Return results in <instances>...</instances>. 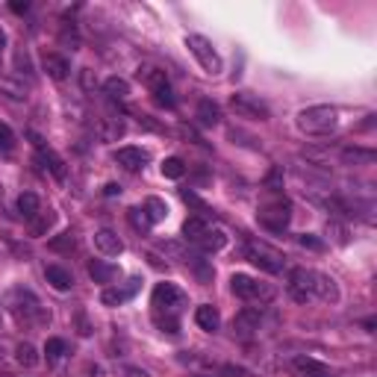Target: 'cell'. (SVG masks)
Segmentation results:
<instances>
[{
    "mask_svg": "<svg viewBox=\"0 0 377 377\" xmlns=\"http://www.w3.org/2000/svg\"><path fill=\"white\" fill-rule=\"evenodd\" d=\"M50 248H53V251H74V248H77V239H74V233H71V230L59 233L56 239H50Z\"/></svg>",
    "mask_w": 377,
    "mask_h": 377,
    "instance_id": "8d00e7d4",
    "label": "cell"
},
{
    "mask_svg": "<svg viewBox=\"0 0 377 377\" xmlns=\"http://www.w3.org/2000/svg\"><path fill=\"white\" fill-rule=\"evenodd\" d=\"M142 209L148 212V218L156 224V222H163V218L168 215V207H165V201H160V197H148V201L142 204Z\"/></svg>",
    "mask_w": 377,
    "mask_h": 377,
    "instance_id": "1f68e13d",
    "label": "cell"
},
{
    "mask_svg": "<svg viewBox=\"0 0 377 377\" xmlns=\"http://www.w3.org/2000/svg\"><path fill=\"white\" fill-rule=\"evenodd\" d=\"M183 174H186V165H183L180 156H168L163 163V177H168V180H180Z\"/></svg>",
    "mask_w": 377,
    "mask_h": 377,
    "instance_id": "e575fe53",
    "label": "cell"
},
{
    "mask_svg": "<svg viewBox=\"0 0 377 377\" xmlns=\"http://www.w3.org/2000/svg\"><path fill=\"white\" fill-rule=\"evenodd\" d=\"M6 50V33H4V27H0V53Z\"/></svg>",
    "mask_w": 377,
    "mask_h": 377,
    "instance_id": "7bdbcfd3",
    "label": "cell"
},
{
    "mask_svg": "<svg viewBox=\"0 0 377 377\" xmlns=\"http://www.w3.org/2000/svg\"><path fill=\"white\" fill-rule=\"evenodd\" d=\"M59 38H62V45H71V50L80 48V33H77L74 24H65L62 27V35H59Z\"/></svg>",
    "mask_w": 377,
    "mask_h": 377,
    "instance_id": "74e56055",
    "label": "cell"
},
{
    "mask_svg": "<svg viewBox=\"0 0 377 377\" xmlns=\"http://www.w3.org/2000/svg\"><path fill=\"white\" fill-rule=\"evenodd\" d=\"M195 324L207 330V333H215L218 327H222V312H218L212 304H201L195 310Z\"/></svg>",
    "mask_w": 377,
    "mask_h": 377,
    "instance_id": "d6986e66",
    "label": "cell"
},
{
    "mask_svg": "<svg viewBox=\"0 0 377 377\" xmlns=\"http://www.w3.org/2000/svg\"><path fill=\"white\" fill-rule=\"evenodd\" d=\"M104 94L109 97V101H127L130 97V83L124 80V77H106L104 80Z\"/></svg>",
    "mask_w": 377,
    "mask_h": 377,
    "instance_id": "484cf974",
    "label": "cell"
},
{
    "mask_svg": "<svg viewBox=\"0 0 377 377\" xmlns=\"http://www.w3.org/2000/svg\"><path fill=\"white\" fill-rule=\"evenodd\" d=\"M315 301H324V304H339V286L330 274L315 271Z\"/></svg>",
    "mask_w": 377,
    "mask_h": 377,
    "instance_id": "2e32d148",
    "label": "cell"
},
{
    "mask_svg": "<svg viewBox=\"0 0 377 377\" xmlns=\"http://www.w3.org/2000/svg\"><path fill=\"white\" fill-rule=\"evenodd\" d=\"M289 222H292V204L280 192H271L260 207V224L274 230V233H280V230L289 227Z\"/></svg>",
    "mask_w": 377,
    "mask_h": 377,
    "instance_id": "277c9868",
    "label": "cell"
},
{
    "mask_svg": "<svg viewBox=\"0 0 377 377\" xmlns=\"http://www.w3.org/2000/svg\"><path fill=\"white\" fill-rule=\"evenodd\" d=\"M224 245H227V236H224V230H218V227H209V230L201 236V239L195 242V248L201 251V253H218Z\"/></svg>",
    "mask_w": 377,
    "mask_h": 377,
    "instance_id": "44dd1931",
    "label": "cell"
},
{
    "mask_svg": "<svg viewBox=\"0 0 377 377\" xmlns=\"http://www.w3.org/2000/svg\"><path fill=\"white\" fill-rule=\"evenodd\" d=\"M377 160V153L368 148H342V163L348 165H368Z\"/></svg>",
    "mask_w": 377,
    "mask_h": 377,
    "instance_id": "83f0119b",
    "label": "cell"
},
{
    "mask_svg": "<svg viewBox=\"0 0 377 377\" xmlns=\"http://www.w3.org/2000/svg\"><path fill=\"white\" fill-rule=\"evenodd\" d=\"M189 304V297L180 286L174 283H156L153 286V295H151V307H153V319L163 330H168L171 336L180 330V322L177 315L183 312V307Z\"/></svg>",
    "mask_w": 377,
    "mask_h": 377,
    "instance_id": "6da1fadb",
    "label": "cell"
},
{
    "mask_svg": "<svg viewBox=\"0 0 377 377\" xmlns=\"http://www.w3.org/2000/svg\"><path fill=\"white\" fill-rule=\"evenodd\" d=\"M68 354V342L65 339H48V345H45V356H48V363H59L62 356Z\"/></svg>",
    "mask_w": 377,
    "mask_h": 377,
    "instance_id": "d6a6232c",
    "label": "cell"
},
{
    "mask_svg": "<svg viewBox=\"0 0 377 377\" xmlns=\"http://www.w3.org/2000/svg\"><path fill=\"white\" fill-rule=\"evenodd\" d=\"M115 163L121 165L124 171H142L145 165H148V151H142V148H118L115 151Z\"/></svg>",
    "mask_w": 377,
    "mask_h": 377,
    "instance_id": "9a60e30c",
    "label": "cell"
},
{
    "mask_svg": "<svg viewBox=\"0 0 377 377\" xmlns=\"http://www.w3.org/2000/svg\"><path fill=\"white\" fill-rule=\"evenodd\" d=\"M124 374H127V377H151L145 368H133V366H127V368H124Z\"/></svg>",
    "mask_w": 377,
    "mask_h": 377,
    "instance_id": "ab89813d",
    "label": "cell"
},
{
    "mask_svg": "<svg viewBox=\"0 0 377 377\" xmlns=\"http://www.w3.org/2000/svg\"><path fill=\"white\" fill-rule=\"evenodd\" d=\"M230 289L236 297H242V301H256V304H268L271 297H274V286L263 283V280H256V277L251 274H233L230 277Z\"/></svg>",
    "mask_w": 377,
    "mask_h": 377,
    "instance_id": "8992f818",
    "label": "cell"
},
{
    "mask_svg": "<svg viewBox=\"0 0 377 377\" xmlns=\"http://www.w3.org/2000/svg\"><path fill=\"white\" fill-rule=\"evenodd\" d=\"M15 360H18V366H24V368H35L38 366V351H35V345L21 342V345L15 348Z\"/></svg>",
    "mask_w": 377,
    "mask_h": 377,
    "instance_id": "f546056e",
    "label": "cell"
},
{
    "mask_svg": "<svg viewBox=\"0 0 377 377\" xmlns=\"http://www.w3.org/2000/svg\"><path fill=\"white\" fill-rule=\"evenodd\" d=\"M186 48H189V53L197 59V65H201L207 74H212V77H218V74H222L224 62H222V56L215 53V48H212V42H209V38H204V35L192 33V35H186Z\"/></svg>",
    "mask_w": 377,
    "mask_h": 377,
    "instance_id": "52a82bcc",
    "label": "cell"
},
{
    "mask_svg": "<svg viewBox=\"0 0 377 377\" xmlns=\"http://www.w3.org/2000/svg\"><path fill=\"white\" fill-rule=\"evenodd\" d=\"M89 277H92L94 283L109 286L115 277H118V268H115L112 263H104V260H92V263H89Z\"/></svg>",
    "mask_w": 377,
    "mask_h": 377,
    "instance_id": "cb8c5ba5",
    "label": "cell"
},
{
    "mask_svg": "<svg viewBox=\"0 0 377 377\" xmlns=\"http://www.w3.org/2000/svg\"><path fill=\"white\" fill-rule=\"evenodd\" d=\"M45 277H48V283L56 289V292H68L74 286V274L62 266H48L45 268Z\"/></svg>",
    "mask_w": 377,
    "mask_h": 377,
    "instance_id": "603a6c76",
    "label": "cell"
},
{
    "mask_svg": "<svg viewBox=\"0 0 377 377\" xmlns=\"http://www.w3.org/2000/svg\"><path fill=\"white\" fill-rule=\"evenodd\" d=\"M260 324H263V307H245L233 319V330L239 336H253L260 330Z\"/></svg>",
    "mask_w": 377,
    "mask_h": 377,
    "instance_id": "7c38bea8",
    "label": "cell"
},
{
    "mask_svg": "<svg viewBox=\"0 0 377 377\" xmlns=\"http://www.w3.org/2000/svg\"><path fill=\"white\" fill-rule=\"evenodd\" d=\"M292 366L297 368L301 377H333V368L319 363V360H312V356H295Z\"/></svg>",
    "mask_w": 377,
    "mask_h": 377,
    "instance_id": "ac0fdd59",
    "label": "cell"
},
{
    "mask_svg": "<svg viewBox=\"0 0 377 377\" xmlns=\"http://www.w3.org/2000/svg\"><path fill=\"white\" fill-rule=\"evenodd\" d=\"M297 242H301L304 248H310V251H322V248H324V245L315 239V236H310V233H301V236H297Z\"/></svg>",
    "mask_w": 377,
    "mask_h": 377,
    "instance_id": "f35d334b",
    "label": "cell"
},
{
    "mask_svg": "<svg viewBox=\"0 0 377 377\" xmlns=\"http://www.w3.org/2000/svg\"><path fill=\"white\" fill-rule=\"evenodd\" d=\"M42 68H45V74L50 77V80H56V83L68 80V74H71V62H68V56L53 53V50H45V53H42Z\"/></svg>",
    "mask_w": 377,
    "mask_h": 377,
    "instance_id": "4fadbf2b",
    "label": "cell"
},
{
    "mask_svg": "<svg viewBox=\"0 0 377 377\" xmlns=\"http://www.w3.org/2000/svg\"><path fill=\"white\" fill-rule=\"evenodd\" d=\"M209 227H212V224L207 222L204 215H192V218H186V222H183V239L195 245V242L201 239V236H204Z\"/></svg>",
    "mask_w": 377,
    "mask_h": 377,
    "instance_id": "d4e9b609",
    "label": "cell"
},
{
    "mask_svg": "<svg viewBox=\"0 0 377 377\" xmlns=\"http://www.w3.org/2000/svg\"><path fill=\"white\" fill-rule=\"evenodd\" d=\"M94 133H97V138H104V142H115V138L124 136V121L121 118H97Z\"/></svg>",
    "mask_w": 377,
    "mask_h": 377,
    "instance_id": "7402d4cb",
    "label": "cell"
},
{
    "mask_svg": "<svg viewBox=\"0 0 377 377\" xmlns=\"http://www.w3.org/2000/svg\"><path fill=\"white\" fill-rule=\"evenodd\" d=\"M242 253H245L248 263H253L256 268H263L268 274H280L283 271V256L277 251H271L268 245H263V242H245Z\"/></svg>",
    "mask_w": 377,
    "mask_h": 377,
    "instance_id": "9c48e42d",
    "label": "cell"
},
{
    "mask_svg": "<svg viewBox=\"0 0 377 377\" xmlns=\"http://www.w3.org/2000/svg\"><path fill=\"white\" fill-rule=\"evenodd\" d=\"M195 118H197V121H201L204 127H215V124H222V106H218L212 97H204V101H197Z\"/></svg>",
    "mask_w": 377,
    "mask_h": 377,
    "instance_id": "ffe728a7",
    "label": "cell"
},
{
    "mask_svg": "<svg viewBox=\"0 0 377 377\" xmlns=\"http://www.w3.org/2000/svg\"><path fill=\"white\" fill-rule=\"evenodd\" d=\"M336 127H339V112L330 104L307 106L297 112V130L304 136H330Z\"/></svg>",
    "mask_w": 377,
    "mask_h": 377,
    "instance_id": "7a4b0ae2",
    "label": "cell"
},
{
    "mask_svg": "<svg viewBox=\"0 0 377 377\" xmlns=\"http://www.w3.org/2000/svg\"><path fill=\"white\" fill-rule=\"evenodd\" d=\"M30 138H33V145H35V153H38V163H42L53 177H56V180H65V163L62 160H59V156L42 142V138H38L35 133H30Z\"/></svg>",
    "mask_w": 377,
    "mask_h": 377,
    "instance_id": "8fae6325",
    "label": "cell"
},
{
    "mask_svg": "<svg viewBox=\"0 0 377 377\" xmlns=\"http://www.w3.org/2000/svg\"><path fill=\"white\" fill-rule=\"evenodd\" d=\"M127 218H130V224H133L138 233H148V230L153 227V222L148 218V212H145L142 207H133V209H127Z\"/></svg>",
    "mask_w": 377,
    "mask_h": 377,
    "instance_id": "836d02e7",
    "label": "cell"
},
{
    "mask_svg": "<svg viewBox=\"0 0 377 377\" xmlns=\"http://www.w3.org/2000/svg\"><path fill=\"white\" fill-rule=\"evenodd\" d=\"M9 310L15 312V319L24 322V324H45V322H50V312L42 307V301H38L30 289H12Z\"/></svg>",
    "mask_w": 377,
    "mask_h": 377,
    "instance_id": "3957f363",
    "label": "cell"
},
{
    "mask_svg": "<svg viewBox=\"0 0 377 377\" xmlns=\"http://www.w3.org/2000/svg\"><path fill=\"white\" fill-rule=\"evenodd\" d=\"M9 9L21 15V12H30V4H27V0H24V4H9Z\"/></svg>",
    "mask_w": 377,
    "mask_h": 377,
    "instance_id": "b9f144b4",
    "label": "cell"
},
{
    "mask_svg": "<svg viewBox=\"0 0 377 377\" xmlns=\"http://www.w3.org/2000/svg\"><path fill=\"white\" fill-rule=\"evenodd\" d=\"M138 80L148 86V92L153 94V101L165 106V109H174L177 106V97H174V89L168 83V74L163 68H153V65H145L138 68Z\"/></svg>",
    "mask_w": 377,
    "mask_h": 377,
    "instance_id": "5b68a950",
    "label": "cell"
},
{
    "mask_svg": "<svg viewBox=\"0 0 377 377\" xmlns=\"http://www.w3.org/2000/svg\"><path fill=\"white\" fill-rule=\"evenodd\" d=\"M15 142H18V138H15L12 127L0 121V153H12L15 151Z\"/></svg>",
    "mask_w": 377,
    "mask_h": 377,
    "instance_id": "d590c367",
    "label": "cell"
},
{
    "mask_svg": "<svg viewBox=\"0 0 377 377\" xmlns=\"http://www.w3.org/2000/svg\"><path fill=\"white\" fill-rule=\"evenodd\" d=\"M94 248L101 251L104 256H118V253H124V242L118 239V233H112V230H97L94 233Z\"/></svg>",
    "mask_w": 377,
    "mask_h": 377,
    "instance_id": "e0dca14e",
    "label": "cell"
},
{
    "mask_svg": "<svg viewBox=\"0 0 377 377\" xmlns=\"http://www.w3.org/2000/svg\"><path fill=\"white\" fill-rule=\"evenodd\" d=\"M230 109L239 118H251V121H268V118H271V109L256 94H251V92L230 94Z\"/></svg>",
    "mask_w": 377,
    "mask_h": 377,
    "instance_id": "30bf717a",
    "label": "cell"
},
{
    "mask_svg": "<svg viewBox=\"0 0 377 377\" xmlns=\"http://www.w3.org/2000/svg\"><path fill=\"white\" fill-rule=\"evenodd\" d=\"M0 94H6L9 101H27V86L12 77H0Z\"/></svg>",
    "mask_w": 377,
    "mask_h": 377,
    "instance_id": "f1b7e54d",
    "label": "cell"
},
{
    "mask_svg": "<svg viewBox=\"0 0 377 377\" xmlns=\"http://www.w3.org/2000/svg\"><path fill=\"white\" fill-rule=\"evenodd\" d=\"M286 292L295 304L315 301V271L312 268H292L286 277Z\"/></svg>",
    "mask_w": 377,
    "mask_h": 377,
    "instance_id": "ba28073f",
    "label": "cell"
},
{
    "mask_svg": "<svg viewBox=\"0 0 377 377\" xmlns=\"http://www.w3.org/2000/svg\"><path fill=\"white\" fill-rule=\"evenodd\" d=\"M138 283H142V280H138V277H133L127 286H106V289L101 292V304H104V307H121V304H127L130 297L136 295Z\"/></svg>",
    "mask_w": 377,
    "mask_h": 377,
    "instance_id": "5bb4252c",
    "label": "cell"
},
{
    "mask_svg": "<svg viewBox=\"0 0 377 377\" xmlns=\"http://www.w3.org/2000/svg\"><path fill=\"white\" fill-rule=\"evenodd\" d=\"M18 212H21V218H27V222H33V218L42 212V201H38V195H33V192L18 195Z\"/></svg>",
    "mask_w": 377,
    "mask_h": 377,
    "instance_id": "4316f807",
    "label": "cell"
},
{
    "mask_svg": "<svg viewBox=\"0 0 377 377\" xmlns=\"http://www.w3.org/2000/svg\"><path fill=\"white\" fill-rule=\"evenodd\" d=\"M53 222H56V212H38L33 222H30V236H45L50 227H53Z\"/></svg>",
    "mask_w": 377,
    "mask_h": 377,
    "instance_id": "4dcf8cb0",
    "label": "cell"
},
{
    "mask_svg": "<svg viewBox=\"0 0 377 377\" xmlns=\"http://www.w3.org/2000/svg\"><path fill=\"white\" fill-rule=\"evenodd\" d=\"M104 195H109V197H112V195H121V186H118V183H106V186H104Z\"/></svg>",
    "mask_w": 377,
    "mask_h": 377,
    "instance_id": "60d3db41",
    "label": "cell"
}]
</instances>
